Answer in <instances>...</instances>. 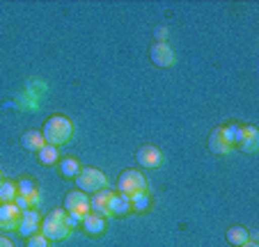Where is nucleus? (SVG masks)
I'll return each mask as SVG.
<instances>
[{"label": "nucleus", "mask_w": 259, "mask_h": 247, "mask_svg": "<svg viewBox=\"0 0 259 247\" xmlns=\"http://www.w3.org/2000/svg\"><path fill=\"white\" fill-rule=\"evenodd\" d=\"M41 135H44L46 144H53V146H62L67 144L69 140H71L73 135V124L69 117L64 115H53L46 119L44 124V131H41Z\"/></svg>", "instance_id": "obj_1"}, {"label": "nucleus", "mask_w": 259, "mask_h": 247, "mask_svg": "<svg viewBox=\"0 0 259 247\" xmlns=\"http://www.w3.org/2000/svg\"><path fill=\"white\" fill-rule=\"evenodd\" d=\"M39 231L44 238L49 240H64V238L71 233V227H69V215L64 209H55L51 213H46L41 218Z\"/></svg>", "instance_id": "obj_2"}, {"label": "nucleus", "mask_w": 259, "mask_h": 247, "mask_svg": "<svg viewBox=\"0 0 259 247\" xmlns=\"http://www.w3.org/2000/svg\"><path fill=\"white\" fill-rule=\"evenodd\" d=\"M117 192L119 194H126L128 199H136L140 197V194L147 192V179L142 172L138 170H124L122 174H119L117 179Z\"/></svg>", "instance_id": "obj_3"}, {"label": "nucleus", "mask_w": 259, "mask_h": 247, "mask_svg": "<svg viewBox=\"0 0 259 247\" xmlns=\"http://www.w3.org/2000/svg\"><path fill=\"white\" fill-rule=\"evenodd\" d=\"M236 124L232 126H218L211 131L209 135V149L211 154L215 156H227L232 149H234V133H236Z\"/></svg>", "instance_id": "obj_4"}, {"label": "nucleus", "mask_w": 259, "mask_h": 247, "mask_svg": "<svg viewBox=\"0 0 259 247\" xmlns=\"http://www.w3.org/2000/svg\"><path fill=\"white\" fill-rule=\"evenodd\" d=\"M106 185H108L106 174H103L101 170H94V167H85V170H80L78 176H76V188L85 194L99 192V190H103Z\"/></svg>", "instance_id": "obj_5"}, {"label": "nucleus", "mask_w": 259, "mask_h": 247, "mask_svg": "<svg viewBox=\"0 0 259 247\" xmlns=\"http://www.w3.org/2000/svg\"><path fill=\"white\" fill-rule=\"evenodd\" d=\"M64 211H67V215H73L76 220L83 222L85 215H90V197L80 190H71L64 197Z\"/></svg>", "instance_id": "obj_6"}, {"label": "nucleus", "mask_w": 259, "mask_h": 247, "mask_svg": "<svg viewBox=\"0 0 259 247\" xmlns=\"http://www.w3.org/2000/svg\"><path fill=\"white\" fill-rule=\"evenodd\" d=\"M234 146L245 154H254L259 149V131L254 126H239L234 133Z\"/></svg>", "instance_id": "obj_7"}, {"label": "nucleus", "mask_w": 259, "mask_h": 247, "mask_svg": "<svg viewBox=\"0 0 259 247\" xmlns=\"http://www.w3.org/2000/svg\"><path fill=\"white\" fill-rule=\"evenodd\" d=\"M21 218H23V211H21L14 202L0 204V229H3V231H14V229H19Z\"/></svg>", "instance_id": "obj_8"}, {"label": "nucleus", "mask_w": 259, "mask_h": 247, "mask_svg": "<svg viewBox=\"0 0 259 247\" xmlns=\"http://www.w3.org/2000/svg\"><path fill=\"white\" fill-rule=\"evenodd\" d=\"M136 160H138V165H142L147 170H154V167H158L163 163V154L154 144H145L136 151Z\"/></svg>", "instance_id": "obj_9"}, {"label": "nucleus", "mask_w": 259, "mask_h": 247, "mask_svg": "<svg viewBox=\"0 0 259 247\" xmlns=\"http://www.w3.org/2000/svg\"><path fill=\"white\" fill-rule=\"evenodd\" d=\"M149 58H152V62L156 64V67H172L175 64V53H172V48L167 46V41H156V44L149 48Z\"/></svg>", "instance_id": "obj_10"}, {"label": "nucleus", "mask_w": 259, "mask_h": 247, "mask_svg": "<svg viewBox=\"0 0 259 247\" xmlns=\"http://www.w3.org/2000/svg\"><path fill=\"white\" fill-rule=\"evenodd\" d=\"M110 199H113V190L103 188L99 192H94V197L90 199V213L101 215V218L110 215Z\"/></svg>", "instance_id": "obj_11"}, {"label": "nucleus", "mask_w": 259, "mask_h": 247, "mask_svg": "<svg viewBox=\"0 0 259 247\" xmlns=\"http://www.w3.org/2000/svg\"><path fill=\"white\" fill-rule=\"evenodd\" d=\"M21 144L28 151H39L41 146L46 144V140H44V135H41V131H25L23 135H21Z\"/></svg>", "instance_id": "obj_12"}, {"label": "nucleus", "mask_w": 259, "mask_h": 247, "mask_svg": "<svg viewBox=\"0 0 259 247\" xmlns=\"http://www.w3.org/2000/svg\"><path fill=\"white\" fill-rule=\"evenodd\" d=\"M83 229H85V233H90V236H101L103 229H106V220H103L101 215L90 213L83 218Z\"/></svg>", "instance_id": "obj_13"}, {"label": "nucleus", "mask_w": 259, "mask_h": 247, "mask_svg": "<svg viewBox=\"0 0 259 247\" xmlns=\"http://www.w3.org/2000/svg\"><path fill=\"white\" fill-rule=\"evenodd\" d=\"M131 211V199L126 194L113 192V199H110V215H124Z\"/></svg>", "instance_id": "obj_14"}, {"label": "nucleus", "mask_w": 259, "mask_h": 247, "mask_svg": "<svg viewBox=\"0 0 259 247\" xmlns=\"http://www.w3.org/2000/svg\"><path fill=\"white\" fill-rule=\"evenodd\" d=\"M227 240H230L232 245L241 247V245H245V242L250 240V233H248V229H245V227L236 224V227H230V229H227Z\"/></svg>", "instance_id": "obj_15"}, {"label": "nucleus", "mask_w": 259, "mask_h": 247, "mask_svg": "<svg viewBox=\"0 0 259 247\" xmlns=\"http://www.w3.org/2000/svg\"><path fill=\"white\" fill-rule=\"evenodd\" d=\"M80 170H83V167L78 165L76 158H62L60 160V174L67 176V179H76Z\"/></svg>", "instance_id": "obj_16"}, {"label": "nucleus", "mask_w": 259, "mask_h": 247, "mask_svg": "<svg viewBox=\"0 0 259 247\" xmlns=\"http://www.w3.org/2000/svg\"><path fill=\"white\" fill-rule=\"evenodd\" d=\"M19 194V188H16L14 181H3L0 183V204H12Z\"/></svg>", "instance_id": "obj_17"}, {"label": "nucleus", "mask_w": 259, "mask_h": 247, "mask_svg": "<svg viewBox=\"0 0 259 247\" xmlns=\"http://www.w3.org/2000/svg\"><path fill=\"white\" fill-rule=\"evenodd\" d=\"M37 154H39V156H37V158H39V163L41 165H49V167L58 163V156H60L58 154V146H53V144H44L39 151H37Z\"/></svg>", "instance_id": "obj_18"}, {"label": "nucleus", "mask_w": 259, "mask_h": 247, "mask_svg": "<svg viewBox=\"0 0 259 247\" xmlns=\"http://www.w3.org/2000/svg\"><path fill=\"white\" fill-rule=\"evenodd\" d=\"M16 231H21V236L30 238V236H34V233H39V224L37 222H23V220H21V224H19Z\"/></svg>", "instance_id": "obj_19"}, {"label": "nucleus", "mask_w": 259, "mask_h": 247, "mask_svg": "<svg viewBox=\"0 0 259 247\" xmlns=\"http://www.w3.org/2000/svg\"><path fill=\"white\" fill-rule=\"evenodd\" d=\"M149 204H152V199H149V192H145V194H140V197L133 199V202H131V209L147 211V209H149Z\"/></svg>", "instance_id": "obj_20"}, {"label": "nucleus", "mask_w": 259, "mask_h": 247, "mask_svg": "<svg viewBox=\"0 0 259 247\" xmlns=\"http://www.w3.org/2000/svg\"><path fill=\"white\" fill-rule=\"evenodd\" d=\"M28 247H49V238L41 236V231L34 233V236L28 238Z\"/></svg>", "instance_id": "obj_21"}, {"label": "nucleus", "mask_w": 259, "mask_h": 247, "mask_svg": "<svg viewBox=\"0 0 259 247\" xmlns=\"http://www.w3.org/2000/svg\"><path fill=\"white\" fill-rule=\"evenodd\" d=\"M25 199H28V204H30V209H32V206H37V204L41 202V194H39V190L34 188V190H30L28 194H23Z\"/></svg>", "instance_id": "obj_22"}, {"label": "nucleus", "mask_w": 259, "mask_h": 247, "mask_svg": "<svg viewBox=\"0 0 259 247\" xmlns=\"http://www.w3.org/2000/svg\"><path fill=\"white\" fill-rule=\"evenodd\" d=\"M16 188H19V194H28L30 190H34V183L28 181V179H21V183L16 185Z\"/></svg>", "instance_id": "obj_23"}, {"label": "nucleus", "mask_w": 259, "mask_h": 247, "mask_svg": "<svg viewBox=\"0 0 259 247\" xmlns=\"http://www.w3.org/2000/svg\"><path fill=\"white\" fill-rule=\"evenodd\" d=\"M156 37H158V41H163V39L167 37V28H158L156 30Z\"/></svg>", "instance_id": "obj_24"}, {"label": "nucleus", "mask_w": 259, "mask_h": 247, "mask_svg": "<svg viewBox=\"0 0 259 247\" xmlns=\"http://www.w3.org/2000/svg\"><path fill=\"white\" fill-rule=\"evenodd\" d=\"M0 247H14V242L10 240V238H5V236H0Z\"/></svg>", "instance_id": "obj_25"}, {"label": "nucleus", "mask_w": 259, "mask_h": 247, "mask_svg": "<svg viewBox=\"0 0 259 247\" xmlns=\"http://www.w3.org/2000/svg\"><path fill=\"white\" fill-rule=\"evenodd\" d=\"M241 247H259V245H257V242H254V240H248V242H245V245H241Z\"/></svg>", "instance_id": "obj_26"}, {"label": "nucleus", "mask_w": 259, "mask_h": 247, "mask_svg": "<svg viewBox=\"0 0 259 247\" xmlns=\"http://www.w3.org/2000/svg\"><path fill=\"white\" fill-rule=\"evenodd\" d=\"M0 183H3V174H0Z\"/></svg>", "instance_id": "obj_27"}]
</instances>
